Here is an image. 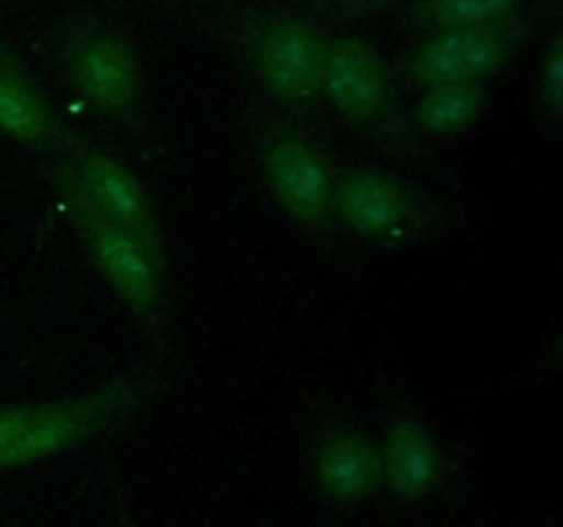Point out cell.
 I'll return each mask as SVG.
<instances>
[{
	"mask_svg": "<svg viewBox=\"0 0 563 527\" xmlns=\"http://www.w3.org/2000/svg\"><path fill=\"white\" fill-rule=\"evenodd\" d=\"M473 212L451 195H438L418 181L383 168H339L335 223L366 245L401 250L460 236Z\"/></svg>",
	"mask_w": 563,
	"mask_h": 527,
	"instance_id": "cell-1",
	"label": "cell"
},
{
	"mask_svg": "<svg viewBox=\"0 0 563 527\" xmlns=\"http://www.w3.org/2000/svg\"><path fill=\"white\" fill-rule=\"evenodd\" d=\"M322 102H328L355 135L394 159L434 165L432 148L401 110L388 64L368 38L355 33L328 36Z\"/></svg>",
	"mask_w": 563,
	"mask_h": 527,
	"instance_id": "cell-2",
	"label": "cell"
},
{
	"mask_svg": "<svg viewBox=\"0 0 563 527\" xmlns=\"http://www.w3.org/2000/svg\"><path fill=\"white\" fill-rule=\"evenodd\" d=\"M258 170L275 206L319 242H333L335 179L339 168L313 137L286 121L264 126L258 141Z\"/></svg>",
	"mask_w": 563,
	"mask_h": 527,
	"instance_id": "cell-3",
	"label": "cell"
},
{
	"mask_svg": "<svg viewBox=\"0 0 563 527\" xmlns=\"http://www.w3.org/2000/svg\"><path fill=\"white\" fill-rule=\"evenodd\" d=\"M328 36L295 11L253 14L242 31L251 75L273 102L311 110L322 102V66Z\"/></svg>",
	"mask_w": 563,
	"mask_h": 527,
	"instance_id": "cell-4",
	"label": "cell"
},
{
	"mask_svg": "<svg viewBox=\"0 0 563 527\" xmlns=\"http://www.w3.org/2000/svg\"><path fill=\"white\" fill-rule=\"evenodd\" d=\"M60 64L93 110L126 130H143V71L124 33L99 20L71 22L60 33Z\"/></svg>",
	"mask_w": 563,
	"mask_h": 527,
	"instance_id": "cell-5",
	"label": "cell"
},
{
	"mask_svg": "<svg viewBox=\"0 0 563 527\" xmlns=\"http://www.w3.org/2000/svg\"><path fill=\"white\" fill-rule=\"evenodd\" d=\"M69 206L77 234L82 236V245L104 283L148 338H163L168 258L154 253L135 234L108 223L71 198Z\"/></svg>",
	"mask_w": 563,
	"mask_h": 527,
	"instance_id": "cell-6",
	"label": "cell"
},
{
	"mask_svg": "<svg viewBox=\"0 0 563 527\" xmlns=\"http://www.w3.org/2000/svg\"><path fill=\"white\" fill-rule=\"evenodd\" d=\"M533 25L537 14L526 9L504 22L427 33L401 60L399 75L418 91L443 82H489L526 47Z\"/></svg>",
	"mask_w": 563,
	"mask_h": 527,
	"instance_id": "cell-7",
	"label": "cell"
},
{
	"mask_svg": "<svg viewBox=\"0 0 563 527\" xmlns=\"http://www.w3.org/2000/svg\"><path fill=\"white\" fill-rule=\"evenodd\" d=\"M154 373H157L154 368L143 366L102 384L93 393L53 401V404H36L25 431L9 448L0 450V470H16V467L49 459L69 445L80 442L93 428L104 426L146 399L154 390Z\"/></svg>",
	"mask_w": 563,
	"mask_h": 527,
	"instance_id": "cell-8",
	"label": "cell"
},
{
	"mask_svg": "<svg viewBox=\"0 0 563 527\" xmlns=\"http://www.w3.org/2000/svg\"><path fill=\"white\" fill-rule=\"evenodd\" d=\"M60 176H64L66 198L82 203L108 223L130 231L154 253L165 256L163 223L152 192L124 159L104 152L102 146L75 141L66 146Z\"/></svg>",
	"mask_w": 563,
	"mask_h": 527,
	"instance_id": "cell-9",
	"label": "cell"
},
{
	"mask_svg": "<svg viewBox=\"0 0 563 527\" xmlns=\"http://www.w3.org/2000/svg\"><path fill=\"white\" fill-rule=\"evenodd\" d=\"M58 121L47 97L11 44L0 36V135L31 148L58 143Z\"/></svg>",
	"mask_w": 563,
	"mask_h": 527,
	"instance_id": "cell-10",
	"label": "cell"
},
{
	"mask_svg": "<svg viewBox=\"0 0 563 527\" xmlns=\"http://www.w3.org/2000/svg\"><path fill=\"white\" fill-rule=\"evenodd\" d=\"M383 483L399 500H421L434 489L440 478V450L432 431L421 417L401 410L385 426L383 445Z\"/></svg>",
	"mask_w": 563,
	"mask_h": 527,
	"instance_id": "cell-11",
	"label": "cell"
},
{
	"mask_svg": "<svg viewBox=\"0 0 563 527\" xmlns=\"http://www.w3.org/2000/svg\"><path fill=\"white\" fill-rule=\"evenodd\" d=\"M313 470L319 489L341 505L366 500L383 486L379 445L352 428H333L319 439Z\"/></svg>",
	"mask_w": 563,
	"mask_h": 527,
	"instance_id": "cell-12",
	"label": "cell"
},
{
	"mask_svg": "<svg viewBox=\"0 0 563 527\" xmlns=\"http://www.w3.org/2000/svg\"><path fill=\"white\" fill-rule=\"evenodd\" d=\"M489 110L487 82H443L421 88L407 110L412 130L423 141H456L482 124Z\"/></svg>",
	"mask_w": 563,
	"mask_h": 527,
	"instance_id": "cell-13",
	"label": "cell"
},
{
	"mask_svg": "<svg viewBox=\"0 0 563 527\" xmlns=\"http://www.w3.org/2000/svg\"><path fill=\"white\" fill-rule=\"evenodd\" d=\"M526 9V0H412L407 9V25L427 36L454 27L504 22Z\"/></svg>",
	"mask_w": 563,
	"mask_h": 527,
	"instance_id": "cell-14",
	"label": "cell"
},
{
	"mask_svg": "<svg viewBox=\"0 0 563 527\" xmlns=\"http://www.w3.org/2000/svg\"><path fill=\"white\" fill-rule=\"evenodd\" d=\"M533 113L542 121V130L559 132L563 121V36L555 33L542 53L533 75Z\"/></svg>",
	"mask_w": 563,
	"mask_h": 527,
	"instance_id": "cell-15",
	"label": "cell"
},
{
	"mask_svg": "<svg viewBox=\"0 0 563 527\" xmlns=\"http://www.w3.org/2000/svg\"><path fill=\"white\" fill-rule=\"evenodd\" d=\"M33 406L36 404H20V406H0V450L9 448L16 437L27 428L33 417Z\"/></svg>",
	"mask_w": 563,
	"mask_h": 527,
	"instance_id": "cell-16",
	"label": "cell"
},
{
	"mask_svg": "<svg viewBox=\"0 0 563 527\" xmlns=\"http://www.w3.org/2000/svg\"><path fill=\"white\" fill-rule=\"evenodd\" d=\"M335 11L341 14H363V11H372L377 5H383L385 0H328Z\"/></svg>",
	"mask_w": 563,
	"mask_h": 527,
	"instance_id": "cell-17",
	"label": "cell"
}]
</instances>
